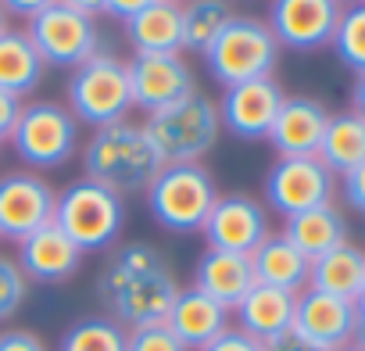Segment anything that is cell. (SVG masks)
<instances>
[{
  "label": "cell",
  "instance_id": "cell-1",
  "mask_svg": "<svg viewBox=\"0 0 365 351\" xmlns=\"http://www.w3.org/2000/svg\"><path fill=\"white\" fill-rule=\"evenodd\" d=\"M97 294L108 305L111 319L133 330L147 322H165L179 283L154 244H125L104 265Z\"/></svg>",
  "mask_w": 365,
  "mask_h": 351
},
{
  "label": "cell",
  "instance_id": "cell-2",
  "mask_svg": "<svg viewBox=\"0 0 365 351\" xmlns=\"http://www.w3.org/2000/svg\"><path fill=\"white\" fill-rule=\"evenodd\" d=\"M161 154L154 147V140L147 136L143 122H115V126H101L86 147H83V176L108 190L133 194V190H147L150 180L161 172Z\"/></svg>",
  "mask_w": 365,
  "mask_h": 351
},
{
  "label": "cell",
  "instance_id": "cell-3",
  "mask_svg": "<svg viewBox=\"0 0 365 351\" xmlns=\"http://www.w3.org/2000/svg\"><path fill=\"white\" fill-rule=\"evenodd\" d=\"M219 201L215 176L201 161H175L161 165V172L147 187V208L154 223L168 233H201L208 212Z\"/></svg>",
  "mask_w": 365,
  "mask_h": 351
},
{
  "label": "cell",
  "instance_id": "cell-4",
  "mask_svg": "<svg viewBox=\"0 0 365 351\" xmlns=\"http://www.w3.org/2000/svg\"><path fill=\"white\" fill-rule=\"evenodd\" d=\"M143 129L154 140L161 161L175 165V161H201L219 143L222 118H219V104L201 90H194L190 97L147 115Z\"/></svg>",
  "mask_w": 365,
  "mask_h": 351
},
{
  "label": "cell",
  "instance_id": "cell-5",
  "mask_svg": "<svg viewBox=\"0 0 365 351\" xmlns=\"http://www.w3.org/2000/svg\"><path fill=\"white\" fill-rule=\"evenodd\" d=\"M54 223L83 255L104 251L118 240V233L125 226V205L115 190L83 176V180L68 183L65 190H58Z\"/></svg>",
  "mask_w": 365,
  "mask_h": 351
},
{
  "label": "cell",
  "instance_id": "cell-6",
  "mask_svg": "<svg viewBox=\"0 0 365 351\" xmlns=\"http://www.w3.org/2000/svg\"><path fill=\"white\" fill-rule=\"evenodd\" d=\"M279 44L272 29L251 15H233V22L219 33V40L205 51V65L215 76V83L237 86L251 79H272L279 65Z\"/></svg>",
  "mask_w": 365,
  "mask_h": 351
},
{
  "label": "cell",
  "instance_id": "cell-7",
  "mask_svg": "<svg viewBox=\"0 0 365 351\" xmlns=\"http://www.w3.org/2000/svg\"><path fill=\"white\" fill-rule=\"evenodd\" d=\"M68 111L76 115V122L83 126H115L125 122L133 111V93H129V72L125 61L97 51L90 61H83L79 68H72L68 79Z\"/></svg>",
  "mask_w": 365,
  "mask_h": 351
},
{
  "label": "cell",
  "instance_id": "cell-8",
  "mask_svg": "<svg viewBox=\"0 0 365 351\" xmlns=\"http://www.w3.org/2000/svg\"><path fill=\"white\" fill-rule=\"evenodd\" d=\"M8 140L29 168H61L79 151V122L68 104L33 101L22 104V115Z\"/></svg>",
  "mask_w": 365,
  "mask_h": 351
},
{
  "label": "cell",
  "instance_id": "cell-9",
  "mask_svg": "<svg viewBox=\"0 0 365 351\" xmlns=\"http://www.w3.org/2000/svg\"><path fill=\"white\" fill-rule=\"evenodd\" d=\"M26 33H29L40 61L54 65V68H79L101 47L97 19H86V15L65 8L61 0L51 4V8H43L36 19H29Z\"/></svg>",
  "mask_w": 365,
  "mask_h": 351
},
{
  "label": "cell",
  "instance_id": "cell-10",
  "mask_svg": "<svg viewBox=\"0 0 365 351\" xmlns=\"http://www.w3.org/2000/svg\"><path fill=\"white\" fill-rule=\"evenodd\" d=\"M333 194L336 176L319 158H279L265 176V201L283 219L319 205H333Z\"/></svg>",
  "mask_w": 365,
  "mask_h": 351
},
{
  "label": "cell",
  "instance_id": "cell-11",
  "mask_svg": "<svg viewBox=\"0 0 365 351\" xmlns=\"http://www.w3.org/2000/svg\"><path fill=\"white\" fill-rule=\"evenodd\" d=\"M58 194L33 168H15L0 176V237L26 240L29 233L54 223Z\"/></svg>",
  "mask_w": 365,
  "mask_h": 351
},
{
  "label": "cell",
  "instance_id": "cell-12",
  "mask_svg": "<svg viewBox=\"0 0 365 351\" xmlns=\"http://www.w3.org/2000/svg\"><path fill=\"white\" fill-rule=\"evenodd\" d=\"M125 72H129L133 108L147 115L190 97L197 90L194 72L182 61V54H133V61H125Z\"/></svg>",
  "mask_w": 365,
  "mask_h": 351
},
{
  "label": "cell",
  "instance_id": "cell-13",
  "mask_svg": "<svg viewBox=\"0 0 365 351\" xmlns=\"http://www.w3.org/2000/svg\"><path fill=\"white\" fill-rule=\"evenodd\" d=\"M340 22L336 0H272L269 4V29L279 47L290 51H319L333 44Z\"/></svg>",
  "mask_w": 365,
  "mask_h": 351
},
{
  "label": "cell",
  "instance_id": "cell-14",
  "mask_svg": "<svg viewBox=\"0 0 365 351\" xmlns=\"http://www.w3.org/2000/svg\"><path fill=\"white\" fill-rule=\"evenodd\" d=\"M354 319H358V305L333 297V294H319L312 287H304L297 294L294 305V322L290 330L315 351H336L344 344H351L354 333Z\"/></svg>",
  "mask_w": 365,
  "mask_h": 351
},
{
  "label": "cell",
  "instance_id": "cell-15",
  "mask_svg": "<svg viewBox=\"0 0 365 351\" xmlns=\"http://www.w3.org/2000/svg\"><path fill=\"white\" fill-rule=\"evenodd\" d=\"M201 233H205L208 248H215V251L251 255L269 237V215L247 194H226V198L219 194V201L208 212V223H205Z\"/></svg>",
  "mask_w": 365,
  "mask_h": 351
},
{
  "label": "cell",
  "instance_id": "cell-16",
  "mask_svg": "<svg viewBox=\"0 0 365 351\" xmlns=\"http://www.w3.org/2000/svg\"><path fill=\"white\" fill-rule=\"evenodd\" d=\"M283 97L287 93L279 90L276 79L237 83V86H226V93L219 101V118L240 140H265L272 122H276V111H279Z\"/></svg>",
  "mask_w": 365,
  "mask_h": 351
},
{
  "label": "cell",
  "instance_id": "cell-17",
  "mask_svg": "<svg viewBox=\"0 0 365 351\" xmlns=\"http://www.w3.org/2000/svg\"><path fill=\"white\" fill-rule=\"evenodd\" d=\"M329 111L315 97H283L276 122L269 129V143L279 158H315L322 133H326Z\"/></svg>",
  "mask_w": 365,
  "mask_h": 351
},
{
  "label": "cell",
  "instance_id": "cell-18",
  "mask_svg": "<svg viewBox=\"0 0 365 351\" xmlns=\"http://www.w3.org/2000/svg\"><path fill=\"white\" fill-rule=\"evenodd\" d=\"M15 262L26 273V280L68 283L79 273V265H83V251L58 230V223H47L43 230H36L26 240H19V258Z\"/></svg>",
  "mask_w": 365,
  "mask_h": 351
},
{
  "label": "cell",
  "instance_id": "cell-19",
  "mask_svg": "<svg viewBox=\"0 0 365 351\" xmlns=\"http://www.w3.org/2000/svg\"><path fill=\"white\" fill-rule=\"evenodd\" d=\"M165 322L182 340V347H187V351H201L205 344H212L230 326V308H222L219 301H212L197 287H187V290L179 287V294H175Z\"/></svg>",
  "mask_w": 365,
  "mask_h": 351
},
{
  "label": "cell",
  "instance_id": "cell-20",
  "mask_svg": "<svg viewBox=\"0 0 365 351\" xmlns=\"http://www.w3.org/2000/svg\"><path fill=\"white\" fill-rule=\"evenodd\" d=\"M194 287L201 294H208L212 301H219L222 308H237L240 297L255 287V269H251V255H233V251H215L208 248L197 265H194Z\"/></svg>",
  "mask_w": 365,
  "mask_h": 351
},
{
  "label": "cell",
  "instance_id": "cell-21",
  "mask_svg": "<svg viewBox=\"0 0 365 351\" xmlns=\"http://www.w3.org/2000/svg\"><path fill=\"white\" fill-rule=\"evenodd\" d=\"M294 305H297V294H287V290H276V287H265V283H255L240 305L233 308L237 312V330L251 333L255 340H272L279 333L290 330L294 322Z\"/></svg>",
  "mask_w": 365,
  "mask_h": 351
},
{
  "label": "cell",
  "instance_id": "cell-22",
  "mask_svg": "<svg viewBox=\"0 0 365 351\" xmlns=\"http://www.w3.org/2000/svg\"><path fill=\"white\" fill-rule=\"evenodd\" d=\"M251 269H255V283H265V287H276L287 294H301L308 287L312 262L283 233H269L251 251Z\"/></svg>",
  "mask_w": 365,
  "mask_h": 351
},
{
  "label": "cell",
  "instance_id": "cell-23",
  "mask_svg": "<svg viewBox=\"0 0 365 351\" xmlns=\"http://www.w3.org/2000/svg\"><path fill=\"white\" fill-rule=\"evenodd\" d=\"M125 36L136 54H179L182 51V4L154 0L125 22Z\"/></svg>",
  "mask_w": 365,
  "mask_h": 351
},
{
  "label": "cell",
  "instance_id": "cell-24",
  "mask_svg": "<svg viewBox=\"0 0 365 351\" xmlns=\"http://www.w3.org/2000/svg\"><path fill=\"white\" fill-rule=\"evenodd\" d=\"M283 237L308 262H315V258H322L326 251H333L347 240V219L336 205H319V208H308V212L283 219Z\"/></svg>",
  "mask_w": 365,
  "mask_h": 351
},
{
  "label": "cell",
  "instance_id": "cell-25",
  "mask_svg": "<svg viewBox=\"0 0 365 351\" xmlns=\"http://www.w3.org/2000/svg\"><path fill=\"white\" fill-rule=\"evenodd\" d=\"M361 280H365V251L358 244H351V240H344L340 248L326 251L308 269V287L312 290L333 294V297H344V301H358Z\"/></svg>",
  "mask_w": 365,
  "mask_h": 351
},
{
  "label": "cell",
  "instance_id": "cell-26",
  "mask_svg": "<svg viewBox=\"0 0 365 351\" xmlns=\"http://www.w3.org/2000/svg\"><path fill=\"white\" fill-rule=\"evenodd\" d=\"M43 72H47V65L40 61L26 29L0 33V90L26 101L43 83Z\"/></svg>",
  "mask_w": 365,
  "mask_h": 351
},
{
  "label": "cell",
  "instance_id": "cell-27",
  "mask_svg": "<svg viewBox=\"0 0 365 351\" xmlns=\"http://www.w3.org/2000/svg\"><path fill=\"white\" fill-rule=\"evenodd\" d=\"M315 158H319L333 176H344V172H351L354 165H361V161H365V122H361L354 111L329 115Z\"/></svg>",
  "mask_w": 365,
  "mask_h": 351
},
{
  "label": "cell",
  "instance_id": "cell-28",
  "mask_svg": "<svg viewBox=\"0 0 365 351\" xmlns=\"http://www.w3.org/2000/svg\"><path fill=\"white\" fill-rule=\"evenodd\" d=\"M230 22V0H187L182 4V51L205 54Z\"/></svg>",
  "mask_w": 365,
  "mask_h": 351
},
{
  "label": "cell",
  "instance_id": "cell-29",
  "mask_svg": "<svg viewBox=\"0 0 365 351\" xmlns=\"http://www.w3.org/2000/svg\"><path fill=\"white\" fill-rule=\"evenodd\" d=\"M58 351H125V326L108 315L79 319L61 333Z\"/></svg>",
  "mask_w": 365,
  "mask_h": 351
},
{
  "label": "cell",
  "instance_id": "cell-30",
  "mask_svg": "<svg viewBox=\"0 0 365 351\" xmlns=\"http://www.w3.org/2000/svg\"><path fill=\"white\" fill-rule=\"evenodd\" d=\"M329 47L336 51V58L354 76L365 72V4H354V8L340 11V22H336V33H333Z\"/></svg>",
  "mask_w": 365,
  "mask_h": 351
},
{
  "label": "cell",
  "instance_id": "cell-31",
  "mask_svg": "<svg viewBox=\"0 0 365 351\" xmlns=\"http://www.w3.org/2000/svg\"><path fill=\"white\" fill-rule=\"evenodd\" d=\"M26 294H29V280L26 273L19 269L15 258L0 255V322L19 315V308L26 305Z\"/></svg>",
  "mask_w": 365,
  "mask_h": 351
},
{
  "label": "cell",
  "instance_id": "cell-32",
  "mask_svg": "<svg viewBox=\"0 0 365 351\" xmlns=\"http://www.w3.org/2000/svg\"><path fill=\"white\" fill-rule=\"evenodd\" d=\"M125 351H187V347L168 330V322H147L125 330Z\"/></svg>",
  "mask_w": 365,
  "mask_h": 351
},
{
  "label": "cell",
  "instance_id": "cell-33",
  "mask_svg": "<svg viewBox=\"0 0 365 351\" xmlns=\"http://www.w3.org/2000/svg\"><path fill=\"white\" fill-rule=\"evenodd\" d=\"M201 351H262V340H255L251 333L237 330V326H226L212 344H205Z\"/></svg>",
  "mask_w": 365,
  "mask_h": 351
},
{
  "label": "cell",
  "instance_id": "cell-34",
  "mask_svg": "<svg viewBox=\"0 0 365 351\" xmlns=\"http://www.w3.org/2000/svg\"><path fill=\"white\" fill-rule=\"evenodd\" d=\"M340 190H344V201H347L354 212L365 215V161L340 176Z\"/></svg>",
  "mask_w": 365,
  "mask_h": 351
},
{
  "label": "cell",
  "instance_id": "cell-35",
  "mask_svg": "<svg viewBox=\"0 0 365 351\" xmlns=\"http://www.w3.org/2000/svg\"><path fill=\"white\" fill-rule=\"evenodd\" d=\"M0 351H47V344L33 330H4L0 333Z\"/></svg>",
  "mask_w": 365,
  "mask_h": 351
},
{
  "label": "cell",
  "instance_id": "cell-36",
  "mask_svg": "<svg viewBox=\"0 0 365 351\" xmlns=\"http://www.w3.org/2000/svg\"><path fill=\"white\" fill-rule=\"evenodd\" d=\"M22 104H26L22 97L0 90V140L11 136V129H15V122H19V115H22Z\"/></svg>",
  "mask_w": 365,
  "mask_h": 351
},
{
  "label": "cell",
  "instance_id": "cell-37",
  "mask_svg": "<svg viewBox=\"0 0 365 351\" xmlns=\"http://www.w3.org/2000/svg\"><path fill=\"white\" fill-rule=\"evenodd\" d=\"M58 4V0H0V8H4V15H15V19H36L43 8Z\"/></svg>",
  "mask_w": 365,
  "mask_h": 351
},
{
  "label": "cell",
  "instance_id": "cell-38",
  "mask_svg": "<svg viewBox=\"0 0 365 351\" xmlns=\"http://www.w3.org/2000/svg\"><path fill=\"white\" fill-rule=\"evenodd\" d=\"M147 4H154V0H108L104 15H111V19H118V22H129V19L140 15Z\"/></svg>",
  "mask_w": 365,
  "mask_h": 351
},
{
  "label": "cell",
  "instance_id": "cell-39",
  "mask_svg": "<svg viewBox=\"0 0 365 351\" xmlns=\"http://www.w3.org/2000/svg\"><path fill=\"white\" fill-rule=\"evenodd\" d=\"M262 351H315V347H308L294 330H287V333H279V337L265 340V344H262Z\"/></svg>",
  "mask_w": 365,
  "mask_h": 351
},
{
  "label": "cell",
  "instance_id": "cell-40",
  "mask_svg": "<svg viewBox=\"0 0 365 351\" xmlns=\"http://www.w3.org/2000/svg\"><path fill=\"white\" fill-rule=\"evenodd\" d=\"M61 4L72 8V11H79V15H86V19H97V15H104L108 0H61Z\"/></svg>",
  "mask_w": 365,
  "mask_h": 351
},
{
  "label": "cell",
  "instance_id": "cell-41",
  "mask_svg": "<svg viewBox=\"0 0 365 351\" xmlns=\"http://www.w3.org/2000/svg\"><path fill=\"white\" fill-rule=\"evenodd\" d=\"M351 111L365 122V72L354 76V86H351Z\"/></svg>",
  "mask_w": 365,
  "mask_h": 351
},
{
  "label": "cell",
  "instance_id": "cell-42",
  "mask_svg": "<svg viewBox=\"0 0 365 351\" xmlns=\"http://www.w3.org/2000/svg\"><path fill=\"white\" fill-rule=\"evenodd\" d=\"M351 344H358V347L365 351V312H358V319H354V333H351Z\"/></svg>",
  "mask_w": 365,
  "mask_h": 351
},
{
  "label": "cell",
  "instance_id": "cell-43",
  "mask_svg": "<svg viewBox=\"0 0 365 351\" xmlns=\"http://www.w3.org/2000/svg\"><path fill=\"white\" fill-rule=\"evenodd\" d=\"M354 305H358V312H365V280H361V290H358V301Z\"/></svg>",
  "mask_w": 365,
  "mask_h": 351
},
{
  "label": "cell",
  "instance_id": "cell-44",
  "mask_svg": "<svg viewBox=\"0 0 365 351\" xmlns=\"http://www.w3.org/2000/svg\"><path fill=\"white\" fill-rule=\"evenodd\" d=\"M8 29V15H4V8H0V33Z\"/></svg>",
  "mask_w": 365,
  "mask_h": 351
},
{
  "label": "cell",
  "instance_id": "cell-45",
  "mask_svg": "<svg viewBox=\"0 0 365 351\" xmlns=\"http://www.w3.org/2000/svg\"><path fill=\"white\" fill-rule=\"evenodd\" d=\"M336 351H361L358 344H344V347H336Z\"/></svg>",
  "mask_w": 365,
  "mask_h": 351
},
{
  "label": "cell",
  "instance_id": "cell-46",
  "mask_svg": "<svg viewBox=\"0 0 365 351\" xmlns=\"http://www.w3.org/2000/svg\"><path fill=\"white\" fill-rule=\"evenodd\" d=\"M172 4H187V0H172Z\"/></svg>",
  "mask_w": 365,
  "mask_h": 351
},
{
  "label": "cell",
  "instance_id": "cell-47",
  "mask_svg": "<svg viewBox=\"0 0 365 351\" xmlns=\"http://www.w3.org/2000/svg\"><path fill=\"white\" fill-rule=\"evenodd\" d=\"M358 4H365V0H358Z\"/></svg>",
  "mask_w": 365,
  "mask_h": 351
},
{
  "label": "cell",
  "instance_id": "cell-48",
  "mask_svg": "<svg viewBox=\"0 0 365 351\" xmlns=\"http://www.w3.org/2000/svg\"><path fill=\"white\" fill-rule=\"evenodd\" d=\"M336 4H340V0H336Z\"/></svg>",
  "mask_w": 365,
  "mask_h": 351
}]
</instances>
